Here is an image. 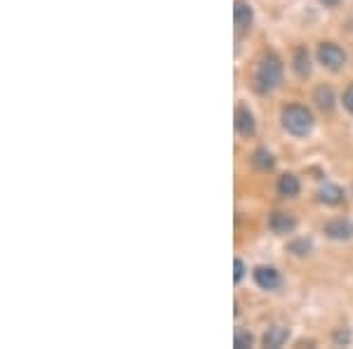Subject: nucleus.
Segmentation results:
<instances>
[{
  "instance_id": "7ed1b4c3",
  "label": "nucleus",
  "mask_w": 353,
  "mask_h": 349,
  "mask_svg": "<svg viewBox=\"0 0 353 349\" xmlns=\"http://www.w3.org/2000/svg\"><path fill=\"white\" fill-rule=\"evenodd\" d=\"M318 62L327 66L330 71H339L346 64V53L334 43H321L318 45Z\"/></svg>"
},
{
  "instance_id": "f3484780",
  "label": "nucleus",
  "mask_w": 353,
  "mask_h": 349,
  "mask_svg": "<svg viewBox=\"0 0 353 349\" xmlns=\"http://www.w3.org/2000/svg\"><path fill=\"white\" fill-rule=\"evenodd\" d=\"M344 106L353 113V85H349V88H346V93H344Z\"/></svg>"
},
{
  "instance_id": "2eb2a0df",
  "label": "nucleus",
  "mask_w": 353,
  "mask_h": 349,
  "mask_svg": "<svg viewBox=\"0 0 353 349\" xmlns=\"http://www.w3.org/2000/svg\"><path fill=\"white\" fill-rule=\"evenodd\" d=\"M233 342H236V347H238V349L252 347V335L245 333V330H236V337H233Z\"/></svg>"
},
{
  "instance_id": "f03ea898",
  "label": "nucleus",
  "mask_w": 353,
  "mask_h": 349,
  "mask_svg": "<svg viewBox=\"0 0 353 349\" xmlns=\"http://www.w3.org/2000/svg\"><path fill=\"white\" fill-rule=\"evenodd\" d=\"M283 128L294 137H306L313 130V116L306 106L290 104L283 109Z\"/></svg>"
},
{
  "instance_id": "20e7f679",
  "label": "nucleus",
  "mask_w": 353,
  "mask_h": 349,
  "mask_svg": "<svg viewBox=\"0 0 353 349\" xmlns=\"http://www.w3.org/2000/svg\"><path fill=\"white\" fill-rule=\"evenodd\" d=\"M233 21H236L238 33L250 31V28H252V21H254L252 5L245 3V0H236V5H233Z\"/></svg>"
},
{
  "instance_id": "dca6fc26",
  "label": "nucleus",
  "mask_w": 353,
  "mask_h": 349,
  "mask_svg": "<svg viewBox=\"0 0 353 349\" xmlns=\"http://www.w3.org/2000/svg\"><path fill=\"white\" fill-rule=\"evenodd\" d=\"M290 250H292L294 255H306L311 250V243L309 241H297V243L290 245Z\"/></svg>"
},
{
  "instance_id": "4468645a",
  "label": "nucleus",
  "mask_w": 353,
  "mask_h": 349,
  "mask_svg": "<svg viewBox=\"0 0 353 349\" xmlns=\"http://www.w3.org/2000/svg\"><path fill=\"white\" fill-rule=\"evenodd\" d=\"M252 163L257 165L259 170H271L273 165H276V161H273V153L269 151V149H257L252 156Z\"/></svg>"
},
{
  "instance_id": "a211bd4d",
  "label": "nucleus",
  "mask_w": 353,
  "mask_h": 349,
  "mask_svg": "<svg viewBox=\"0 0 353 349\" xmlns=\"http://www.w3.org/2000/svg\"><path fill=\"white\" fill-rule=\"evenodd\" d=\"M233 267H236V272H233V279H236V283L243 279V274H245V265H243V260H236L233 262Z\"/></svg>"
},
{
  "instance_id": "1a4fd4ad",
  "label": "nucleus",
  "mask_w": 353,
  "mask_h": 349,
  "mask_svg": "<svg viewBox=\"0 0 353 349\" xmlns=\"http://www.w3.org/2000/svg\"><path fill=\"white\" fill-rule=\"evenodd\" d=\"M288 337H290V330L285 326H273V328H269V333L264 335V347L278 349V347L285 345Z\"/></svg>"
},
{
  "instance_id": "39448f33",
  "label": "nucleus",
  "mask_w": 353,
  "mask_h": 349,
  "mask_svg": "<svg viewBox=\"0 0 353 349\" xmlns=\"http://www.w3.org/2000/svg\"><path fill=\"white\" fill-rule=\"evenodd\" d=\"M254 281L264 290H276L281 285V274L273 267H257L254 269Z\"/></svg>"
},
{
  "instance_id": "6ab92c4d",
  "label": "nucleus",
  "mask_w": 353,
  "mask_h": 349,
  "mask_svg": "<svg viewBox=\"0 0 353 349\" xmlns=\"http://www.w3.org/2000/svg\"><path fill=\"white\" fill-rule=\"evenodd\" d=\"M334 337H337V342H349V333H346V330L344 333H337Z\"/></svg>"
},
{
  "instance_id": "9b49d317",
  "label": "nucleus",
  "mask_w": 353,
  "mask_h": 349,
  "mask_svg": "<svg viewBox=\"0 0 353 349\" xmlns=\"http://www.w3.org/2000/svg\"><path fill=\"white\" fill-rule=\"evenodd\" d=\"M341 196H344V191H341L337 185H325V187H321V191H318V198H321V203H325V205L341 203Z\"/></svg>"
},
{
  "instance_id": "0eeeda50",
  "label": "nucleus",
  "mask_w": 353,
  "mask_h": 349,
  "mask_svg": "<svg viewBox=\"0 0 353 349\" xmlns=\"http://www.w3.org/2000/svg\"><path fill=\"white\" fill-rule=\"evenodd\" d=\"M254 128H257V123H254L252 111L245 104H241L236 109V130L243 137H250V135H254Z\"/></svg>"
},
{
  "instance_id": "f257e3e1",
  "label": "nucleus",
  "mask_w": 353,
  "mask_h": 349,
  "mask_svg": "<svg viewBox=\"0 0 353 349\" xmlns=\"http://www.w3.org/2000/svg\"><path fill=\"white\" fill-rule=\"evenodd\" d=\"M281 81H283V62L276 55H266L259 62L257 76H254L257 90L259 93H271V90H276L281 85Z\"/></svg>"
},
{
  "instance_id": "ddd939ff",
  "label": "nucleus",
  "mask_w": 353,
  "mask_h": 349,
  "mask_svg": "<svg viewBox=\"0 0 353 349\" xmlns=\"http://www.w3.org/2000/svg\"><path fill=\"white\" fill-rule=\"evenodd\" d=\"M313 100H316V104L323 109V111H332V106H334V95H332V90L330 88H318L316 90V95H313Z\"/></svg>"
},
{
  "instance_id": "423d86ee",
  "label": "nucleus",
  "mask_w": 353,
  "mask_h": 349,
  "mask_svg": "<svg viewBox=\"0 0 353 349\" xmlns=\"http://www.w3.org/2000/svg\"><path fill=\"white\" fill-rule=\"evenodd\" d=\"M269 227H271L273 234H278V236H285V234L294 232L297 220H294L292 215H288V213H273L271 220H269Z\"/></svg>"
},
{
  "instance_id": "9d476101",
  "label": "nucleus",
  "mask_w": 353,
  "mask_h": 349,
  "mask_svg": "<svg viewBox=\"0 0 353 349\" xmlns=\"http://www.w3.org/2000/svg\"><path fill=\"white\" fill-rule=\"evenodd\" d=\"M292 66H294V71H297V76H301V78H306L311 73V59H309V53H306L304 48L294 50Z\"/></svg>"
},
{
  "instance_id": "6e6552de",
  "label": "nucleus",
  "mask_w": 353,
  "mask_h": 349,
  "mask_svg": "<svg viewBox=\"0 0 353 349\" xmlns=\"http://www.w3.org/2000/svg\"><path fill=\"white\" fill-rule=\"evenodd\" d=\"M325 234L330 238H337V241H349V238H353V225L349 220H332L325 225Z\"/></svg>"
},
{
  "instance_id": "f8f14e48",
  "label": "nucleus",
  "mask_w": 353,
  "mask_h": 349,
  "mask_svg": "<svg viewBox=\"0 0 353 349\" xmlns=\"http://www.w3.org/2000/svg\"><path fill=\"white\" fill-rule=\"evenodd\" d=\"M278 191H281V196H297L299 194V180L294 175H283L281 180H278Z\"/></svg>"
}]
</instances>
